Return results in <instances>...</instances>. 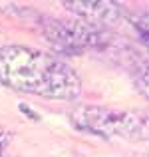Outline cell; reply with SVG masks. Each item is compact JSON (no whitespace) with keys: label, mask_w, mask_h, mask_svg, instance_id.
I'll return each mask as SVG.
<instances>
[{"label":"cell","mask_w":149,"mask_h":157,"mask_svg":"<svg viewBox=\"0 0 149 157\" xmlns=\"http://www.w3.org/2000/svg\"><path fill=\"white\" fill-rule=\"evenodd\" d=\"M62 6L68 12H72L74 16H78V20L90 24L94 28H103L113 26L125 16V8L119 2H90V0H78V2H62Z\"/></svg>","instance_id":"4"},{"label":"cell","mask_w":149,"mask_h":157,"mask_svg":"<svg viewBox=\"0 0 149 157\" xmlns=\"http://www.w3.org/2000/svg\"><path fill=\"white\" fill-rule=\"evenodd\" d=\"M18 107H20V111H22V113H26L28 117H30V119H34V121H40V119H42L38 113H36V111H32V109H30V105H26V104H20Z\"/></svg>","instance_id":"6"},{"label":"cell","mask_w":149,"mask_h":157,"mask_svg":"<svg viewBox=\"0 0 149 157\" xmlns=\"http://www.w3.org/2000/svg\"><path fill=\"white\" fill-rule=\"evenodd\" d=\"M70 117L78 129L99 135L103 139H143L147 133L145 117L135 111L111 109V107L103 105H82L74 109Z\"/></svg>","instance_id":"2"},{"label":"cell","mask_w":149,"mask_h":157,"mask_svg":"<svg viewBox=\"0 0 149 157\" xmlns=\"http://www.w3.org/2000/svg\"><path fill=\"white\" fill-rule=\"evenodd\" d=\"M40 28L50 46L64 56H80L90 48L107 44V34L103 28H94L82 20L42 18Z\"/></svg>","instance_id":"3"},{"label":"cell","mask_w":149,"mask_h":157,"mask_svg":"<svg viewBox=\"0 0 149 157\" xmlns=\"http://www.w3.org/2000/svg\"><path fill=\"white\" fill-rule=\"evenodd\" d=\"M0 84L48 100H76L82 94L80 76L68 62L18 44L0 48Z\"/></svg>","instance_id":"1"},{"label":"cell","mask_w":149,"mask_h":157,"mask_svg":"<svg viewBox=\"0 0 149 157\" xmlns=\"http://www.w3.org/2000/svg\"><path fill=\"white\" fill-rule=\"evenodd\" d=\"M2 151H4V137L0 135V157H2Z\"/></svg>","instance_id":"7"},{"label":"cell","mask_w":149,"mask_h":157,"mask_svg":"<svg viewBox=\"0 0 149 157\" xmlns=\"http://www.w3.org/2000/svg\"><path fill=\"white\" fill-rule=\"evenodd\" d=\"M131 22H133L135 30L139 32V36H141L143 42L149 44V36H147V26H149V18L147 14H139V16H131Z\"/></svg>","instance_id":"5"}]
</instances>
